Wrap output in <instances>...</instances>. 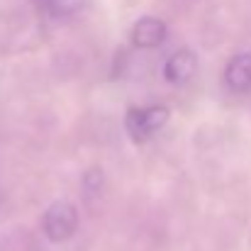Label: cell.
Instances as JSON below:
<instances>
[{
    "instance_id": "cell-5",
    "label": "cell",
    "mask_w": 251,
    "mask_h": 251,
    "mask_svg": "<svg viewBox=\"0 0 251 251\" xmlns=\"http://www.w3.org/2000/svg\"><path fill=\"white\" fill-rule=\"evenodd\" d=\"M198 71V56L190 49H178L176 54H171L164 66V76L168 83L173 85H183L188 83Z\"/></svg>"
},
{
    "instance_id": "cell-2",
    "label": "cell",
    "mask_w": 251,
    "mask_h": 251,
    "mask_svg": "<svg viewBox=\"0 0 251 251\" xmlns=\"http://www.w3.org/2000/svg\"><path fill=\"white\" fill-rule=\"evenodd\" d=\"M42 227L49 242H66L74 237L76 227H78V212L71 202L66 200H56L47 207L44 217H42Z\"/></svg>"
},
{
    "instance_id": "cell-1",
    "label": "cell",
    "mask_w": 251,
    "mask_h": 251,
    "mask_svg": "<svg viewBox=\"0 0 251 251\" xmlns=\"http://www.w3.org/2000/svg\"><path fill=\"white\" fill-rule=\"evenodd\" d=\"M168 117V107L164 105H151V107H132L125 117V127H127V134L142 144V142H149L156 132H161L166 127Z\"/></svg>"
},
{
    "instance_id": "cell-6",
    "label": "cell",
    "mask_w": 251,
    "mask_h": 251,
    "mask_svg": "<svg viewBox=\"0 0 251 251\" xmlns=\"http://www.w3.org/2000/svg\"><path fill=\"white\" fill-rule=\"evenodd\" d=\"M44 7L56 17H69L83 7V0H44Z\"/></svg>"
},
{
    "instance_id": "cell-3",
    "label": "cell",
    "mask_w": 251,
    "mask_h": 251,
    "mask_svg": "<svg viewBox=\"0 0 251 251\" xmlns=\"http://www.w3.org/2000/svg\"><path fill=\"white\" fill-rule=\"evenodd\" d=\"M168 27L159 17H139L132 27V44L139 49H156L159 44L166 42Z\"/></svg>"
},
{
    "instance_id": "cell-4",
    "label": "cell",
    "mask_w": 251,
    "mask_h": 251,
    "mask_svg": "<svg viewBox=\"0 0 251 251\" xmlns=\"http://www.w3.org/2000/svg\"><path fill=\"white\" fill-rule=\"evenodd\" d=\"M225 85L232 93H251V51L234 54L225 66Z\"/></svg>"
}]
</instances>
